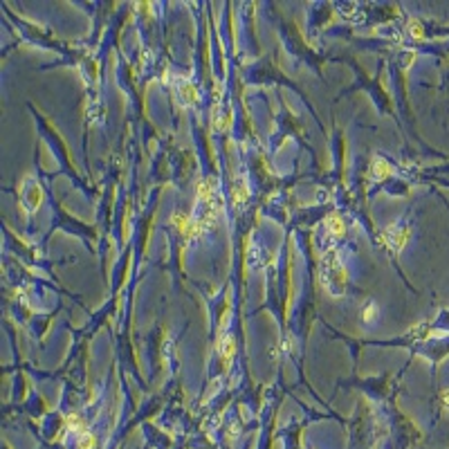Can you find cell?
I'll return each mask as SVG.
<instances>
[{
  "label": "cell",
  "mask_w": 449,
  "mask_h": 449,
  "mask_svg": "<svg viewBox=\"0 0 449 449\" xmlns=\"http://www.w3.org/2000/svg\"><path fill=\"white\" fill-rule=\"evenodd\" d=\"M321 283L323 287H326L330 294H341L346 287V272L344 267L339 265V260H337V256L328 254L326 258H323V265H321Z\"/></svg>",
  "instance_id": "1"
},
{
  "label": "cell",
  "mask_w": 449,
  "mask_h": 449,
  "mask_svg": "<svg viewBox=\"0 0 449 449\" xmlns=\"http://www.w3.org/2000/svg\"><path fill=\"white\" fill-rule=\"evenodd\" d=\"M218 355H220V359H223V364L224 366H229L231 364V359H233V355H236V341H233V337H220V341H218Z\"/></svg>",
  "instance_id": "2"
},
{
  "label": "cell",
  "mask_w": 449,
  "mask_h": 449,
  "mask_svg": "<svg viewBox=\"0 0 449 449\" xmlns=\"http://www.w3.org/2000/svg\"><path fill=\"white\" fill-rule=\"evenodd\" d=\"M384 238H386V245H391L393 249H400V247L407 242L409 238V229H402V227H391L384 231Z\"/></svg>",
  "instance_id": "3"
},
{
  "label": "cell",
  "mask_w": 449,
  "mask_h": 449,
  "mask_svg": "<svg viewBox=\"0 0 449 449\" xmlns=\"http://www.w3.org/2000/svg\"><path fill=\"white\" fill-rule=\"evenodd\" d=\"M180 99H182L184 103H196L198 101L196 85H193V83H182V88H180Z\"/></svg>",
  "instance_id": "4"
},
{
  "label": "cell",
  "mask_w": 449,
  "mask_h": 449,
  "mask_svg": "<svg viewBox=\"0 0 449 449\" xmlns=\"http://www.w3.org/2000/svg\"><path fill=\"white\" fill-rule=\"evenodd\" d=\"M328 231H330L332 236H344V231H346L344 220H341V218H337V216L328 218Z\"/></svg>",
  "instance_id": "5"
},
{
  "label": "cell",
  "mask_w": 449,
  "mask_h": 449,
  "mask_svg": "<svg viewBox=\"0 0 449 449\" xmlns=\"http://www.w3.org/2000/svg\"><path fill=\"white\" fill-rule=\"evenodd\" d=\"M65 427L70 431H83V420L76 413H70V416H65Z\"/></svg>",
  "instance_id": "6"
},
{
  "label": "cell",
  "mask_w": 449,
  "mask_h": 449,
  "mask_svg": "<svg viewBox=\"0 0 449 449\" xmlns=\"http://www.w3.org/2000/svg\"><path fill=\"white\" fill-rule=\"evenodd\" d=\"M79 449H94V436L92 434H81Z\"/></svg>",
  "instance_id": "7"
},
{
  "label": "cell",
  "mask_w": 449,
  "mask_h": 449,
  "mask_svg": "<svg viewBox=\"0 0 449 449\" xmlns=\"http://www.w3.org/2000/svg\"><path fill=\"white\" fill-rule=\"evenodd\" d=\"M409 31H411L413 38H422V34H425V31H422V25H420L418 20H411V22H409Z\"/></svg>",
  "instance_id": "8"
},
{
  "label": "cell",
  "mask_w": 449,
  "mask_h": 449,
  "mask_svg": "<svg viewBox=\"0 0 449 449\" xmlns=\"http://www.w3.org/2000/svg\"><path fill=\"white\" fill-rule=\"evenodd\" d=\"M375 169H377V171H375V178H384L386 171H389V169H386L384 162H375Z\"/></svg>",
  "instance_id": "9"
},
{
  "label": "cell",
  "mask_w": 449,
  "mask_h": 449,
  "mask_svg": "<svg viewBox=\"0 0 449 449\" xmlns=\"http://www.w3.org/2000/svg\"><path fill=\"white\" fill-rule=\"evenodd\" d=\"M443 400H445V407L449 409V391H445V393H443Z\"/></svg>",
  "instance_id": "10"
}]
</instances>
